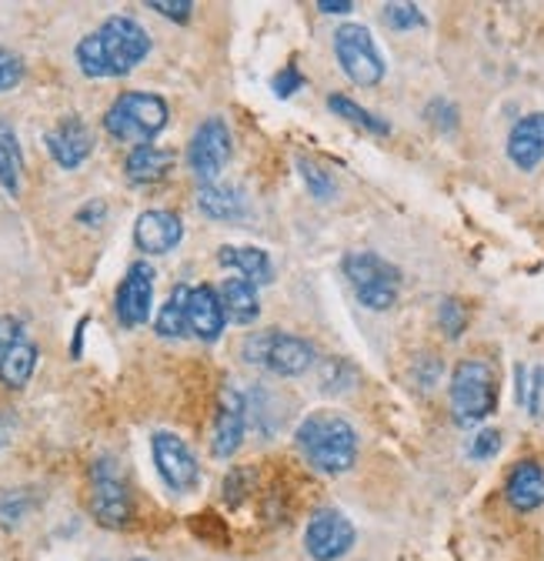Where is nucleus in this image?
Here are the masks:
<instances>
[{
  "label": "nucleus",
  "mask_w": 544,
  "mask_h": 561,
  "mask_svg": "<svg viewBox=\"0 0 544 561\" xmlns=\"http://www.w3.org/2000/svg\"><path fill=\"white\" fill-rule=\"evenodd\" d=\"M134 561H148V558H134Z\"/></svg>",
  "instance_id": "39"
},
{
  "label": "nucleus",
  "mask_w": 544,
  "mask_h": 561,
  "mask_svg": "<svg viewBox=\"0 0 544 561\" xmlns=\"http://www.w3.org/2000/svg\"><path fill=\"white\" fill-rule=\"evenodd\" d=\"M34 508V499L31 491H0V525L11 528V525H21L24 515Z\"/></svg>",
  "instance_id": "27"
},
{
  "label": "nucleus",
  "mask_w": 544,
  "mask_h": 561,
  "mask_svg": "<svg viewBox=\"0 0 544 561\" xmlns=\"http://www.w3.org/2000/svg\"><path fill=\"white\" fill-rule=\"evenodd\" d=\"M177 154L158 145H141V148H130V154L124 158V174L130 184H158L171 174Z\"/></svg>",
  "instance_id": "19"
},
{
  "label": "nucleus",
  "mask_w": 544,
  "mask_h": 561,
  "mask_svg": "<svg viewBox=\"0 0 544 561\" xmlns=\"http://www.w3.org/2000/svg\"><path fill=\"white\" fill-rule=\"evenodd\" d=\"M251 481H254V474H251V468H234L231 474H228V481H224V499L228 502H241L247 491H251Z\"/></svg>",
  "instance_id": "36"
},
{
  "label": "nucleus",
  "mask_w": 544,
  "mask_h": 561,
  "mask_svg": "<svg viewBox=\"0 0 544 561\" xmlns=\"http://www.w3.org/2000/svg\"><path fill=\"white\" fill-rule=\"evenodd\" d=\"M231 148H234L231 127L221 117L200 121V127L194 130L190 145H187V168L194 171L197 181L215 184L231 161Z\"/></svg>",
  "instance_id": "9"
},
{
  "label": "nucleus",
  "mask_w": 544,
  "mask_h": 561,
  "mask_svg": "<svg viewBox=\"0 0 544 561\" xmlns=\"http://www.w3.org/2000/svg\"><path fill=\"white\" fill-rule=\"evenodd\" d=\"M37 358H40V351L31 337L18 341L4 358H0V385L11 388V391H21L27 388V381L34 378L37 371Z\"/></svg>",
  "instance_id": "23"
},
{
  "label": "nucleus",
  "mask_w": 544,
  "mask_h": 561,
  "mask_svg": "<svg viewBox=\"0 0 544 561\" xmlns=\"http://www.w3.org/2000/svg\"><path fill=\"white\" fill-rule=\"evenodd\" d=\"M327 107H331L337 117H342V121H348V124H355V127H364V130H371V134H378V137L391 134V124H387V121H381L378 114L364 111L358 101H351V98H345V94H331V98H327Z\"/></svg>",
  "instance_id": "26"
},
{
  "label": "nucleus",
  "mask_w": 544,
  "mask_h": 561,
  "mask_svg": "<svg viewBox=\"0 0 544 561\" xmlns=\"http://www.w3.org/2000/svg\"><path fill=\"white\" fill-rule=\"evenodd\" d=\"M21 174H24V151H21L18 130L8 117H0V187L8 194H18Z\"/></svg>",
  "instance_id": "24"
},
{
  "label": "nucleus",
  "mask_w": 544,
  "mask_h": 561,
  "mask_svg": "<svg viewBox=\"0 0 544 561\" xmlns=\"http://www.w3.org/2000/svg\"><path fill=\"white\" fill-rule=\"evenodd\" d=\"M298 171H301V178H304V184L311 187V194H314V197H321V201H331V197H334L337 184H334V178H331L317 161L298 158Z\"/></svg>",
  "instance_id": "28"
},
{
  "label": "nucleus",
  "mask_w": 544,
  "mask_h": 561,
  "mask_svg": "<svg viewBox=\"0 0 544 561\" xmlns=\"http://www.w3.org/2000/svg\"><path fill=\"white\" fill-rule=\"evenodd\" d=\"M228 314L221 295L211 285H194L187 291V331L200 341H218L224 334Z\"/></svg>",
  "instance_id": "16"
},
{
  "label": "nucleus",
  "mask_w": 544,
  "mask_h": 561,
  "mask_svg": "<svg viewBox=\"0 0 544 561\" xmlns=\"http://www.w3.org/2000/svg\"><path fill=\"white\" fill-rule=\"evenodd\" d=\"M334 54L337 64L345 67V75L358 84V88H374L384 78V57L371 37L368 27L361 24H342L334 34Z\"/></svg>",
  "instance_id": "8"
},
{
  "label": "nucleus",
  "mask_w": 544,
  "mask_h": 561,
  "mask_svg": "<svg viewBox=\"0 0 544 561\" xmlns=\"http://www.w3.org/2000/svg\"><path fill=\"white\" fill-rule=\"evenodd\" d=\"M308 81H304V75L294 67V64H288L285 70H278L275 78H270V91H275L278 98H294L301 88H304Z\"/></svg>",
  "instance_id": "32"
},
{
  "label": "nucleus",
  "mask_w": 544,
  "mask_h": 561,
  "mask_svg": "<svg viewBox=\"0 0 544 561\" xmlns=\"http://www.w3.org/2000/svg\"><path fill=\"white\" fill-rule=\"evenodd\" d=\"M498 451H501V432H498V428L478 432V438H474L471 448H467V455H471V458H478V461H488V458H495Z\"/></svg>",
  "instance_id": "33"
},
{
  "label": "nucleus",
  "mask_w": 544,
  "mask_h": 561,
  "mask_svg": "<svg viewBox=\"0 0 544 561\" xmlns=\"http://www.w3.org/2000/svg\"><path fill=\"white\" fill-rule=\"evenodd\" d=\"M345 277L351 280V288L358 301L371 311H387L397 301L401 291V271L384 261L374 251H351L345 257Z\"/></svg>",
  "instance_id": "6"
},
{
  "label": "nucleus",
  "mask_w": 544,
  "mask_h": 561,
  "mask_svg": "<svg viewBox=\"0 0 544 561\" xmlns=\"http://www.w3.org/2000/svg\"><path fill=\"white\" fill-rule=\"evenodd\" d=\"M301 455L308 458L311 468L321 474H345L358 461V432L355 425L337 411H311L294 435Z\"/></svg>",
  "instance_id": "2"
},
{
  "label": "nucleus",
  "mask_w": 544,
  "mask_h": 561,
  "mask_svg": "<svg viewBox=\"0 0 544 561\" xmlns=\"http://www.w3.org/2000/svg\"><path fill=\"white\" fill-rule=\"evenodd\" d=\"M148 8L158 11V14L167 18V21H177V24H187L190 14H194V4H190V0H148Z\"/></svg>",
  "instance_id": "34"
},
{
  "label": "nucleus",
  "mask_w": 544,
  "mask_h": 561,
  "mask_svg": "<svg viewBox=\"0 0 544 561\" xmlns=\"http://www.w3.org/2000/svg\"><path fill=\"white\" fill-rule=\"evenodd\" d=\"M187 285H177L174 291H171V298L164 301V308L158 311V318H154V331L161 334V337H184V334H190L187 331Z\"/></svg>",
  "instance_id": "25"
},
{
  "label": "nucleus",
  "mask_w": 544,
  "mask_h": 561,
  "mask_svg": "<svg viewBox=\"0 0 544 561\" xmlns=\"http://www.w3.org/2000/svg\"><path fill=\"white\" fill-rule=\"evenodd\" d=\"M151 305H154V267L148 261H134L114 298L117 321L124 328H141L151 318Z\"/></svg>",
  "instance_id": "12"
},
{
  "label": "nucleus",
  "mask_w": 544,
  "mask_h": 561,
  "mask_svg": "<svg viewBox=\"0 0 544 561\" xmlns=\"http://www.w3.org/2000/svg\"><path fill=\"white\" fill-rule=\"evenodd\" d=\"M221 295V305H224V314L231 324H251L257 321L261 314V298H257V285L244 277H228L224 285L218 288Z\"/></svg>",
  "instance_id": "21"
},
{
  "label": "nucleus",
  "mask_w": 544,
  "mask_h": 561,
  "mask_svg": "<svg viewBox=\"0 0 544 561\" xmlns=\"http://www.w3.org/2000/svg\"><path fill=\"white\" fill-rule=\"evenodd\" d=\"M44 145H47V154L54 158L57 168L78 171L94 151V134L78 114H67L44 134Z\"/></svg>",
  "instance_id": "13"
},
{
  "label": "nucleus",
  "mask_w": 544,
  "mask_h": 561,
  "mask_svg": "<svg viewBox=\"0 0 544 561\" xmlns=\"http://www.w3.org/2000/svg\"><path fill=\"white\" fill-rule=\"evenodd\" d=\"M184 238V221L174 210H144V215L134 221V244L144 254H171Z\"/></svg>",
  "instance_id": "15"
},
{
  "label": "nucleus",
  "mask_w": 544,
  "mask_h": 561,
  "mask_svg": "<svg viewBox=\"0 0 544 561\" xmlns=\"http://www.w3.org/2000/svg\"><path fill=\"white\" fill-rule=\"evenodd\" d=\"M104 218H107L104 201H91V204H84V207L78 210V221H81V225H91V228H97Z\"/></svg>",
  "instance_id": "37"
},
{
  "label": "nucleus",
  "mask_w": 544,
  "mask_h": 561,
  "mask_svg": "<svg viewBox=\"0 0 544 561\" xmlns=\"http://www.w3.org/2000/svg\"><path fill=\"white\" fill-rule=\"evenodd\" d=\"M171 121V111H167V101L161 94H151V91H127L120 94L107 114H104V130L120 140V145H151V140L167 127Z\"/></svg>",
  "instance_id": "3"
},
{
  "label": "nucleus",
  "mask_w": 544,
  "mask_h": 561,
  "mask_svg": "<svg viewBox=\"0 0 544 561\" xmlns=\"http://www.w3.org/2000/svg\"><path fill=\"white\" fill-rule=\"evenodd\" d=\"M151 455H154V468H158L161 481L174 491V495H187V491L197 488L200 468L184 438H177L174 432H154Z\"/></svg>",
  "instance_id": "10"
},
{
  "label": "nucleus",
  "mask_w": 544,
  "mask_h": 561,
  "mask_svg": "<svg viewBox=\"0 0 544 561\" xmlns=\"http://www.w3.org/2000/svg\"><path fill=\"white\" fill-rule=\"evenodd\" d=\"M384 24L394 27V31H415V27H425V14L415 4H387L384 8Z\"/></svg>",
  "instance_id": "30"
},
{
  "label": "nucleus",
  "mask_w": 544,
  "mask_h": 561,
  "mask_svg": "<svg viewBox=\"0 0 544 561\" xmlns=\"http://www.w3.org/2000/svg\"><path fill=\"white\" fill-rule=\"evenodd\" d=\"M241 355L247 365H261L270 375H281V378H298V375L311 371V365H314V347L304 337L285 334V331L251 334L241 347Z\"/></svg>",
  "instance_id": "5"
},
{
  "label": "nucleus",
  "mask_w": 544,
  "mask_h": 561,
  "mask_svg": "<svg viewBox=\"0 0 544 561\" xmlns=\"http://www.w3.org/2000/svg\"><path fill=\"white\" fill-rule=\"evenodd\" d=\"M438 321H441L444 334H448L451 341H458V337L464 334V328H467V308H464L458 298H444V301H441V311H438Z\"/></svg>",
  "instance_id": "29"
},
{
  "label": "nucleus",
  "mask_w": 544,
  "mask_h": 561,
  "mask_svg": "<svg viewBox=\"0 0 544 561\" xmlns=\"http://www.w3.org/2000/svg\"><path fill=\"white\" fill-rule=\"evenodd\" d=\"M451 414L461 428L482 425L488 414H495L498 408V375L488 362L482 358H464L458 362L454 375H451Z\"/></svg>",
  "instance_id": "4"
},
{
  "label": "nucleus",
  "mask_w": 544,
  "mask_h": 561,
  "mask_svg": "<svg viewBox=\"0 0 544 561\" xmlns=\"http://www.w3.org/2000/svg\"><path fill=\"white\" fill-rule=\"evenodd\" d=\"M218 261L224 267H234L238 277L251 280V285H270V277H275V264H270V254L261 251V248H234V244H224L218 251Z\"/></svg>",
  "instance_id": "20"
},
{
  "label": "nucleus",
  "mask_w": 544,
  "mask_h": 561,
  "mask_svg": "<svg viewBox=\"0 0 544 561\" xmlns=\"http://www.w3.org/2000/svg\"><path fill=\"white\" fill-rule=\"evenodd\" d=\"M197 207L211 221H241L244 218V194L228 184H204L197 191Z\"/></svg>",
  "instance_id": "22"
},
{
  "label": "nucleus",
  "mask_w": 544,
  "mask_h": 561,
  "mask_svg": "<svg viewBox=\"0 0 544 561\" xmlns=\"http://www.w3.org/2000/svg\"><path fill=\"white\" fill-rule=\"evenodd\" d=\"M351 0H317V11L324 14H351Z\"/></svg>",
  "instance_id": "38"
},
{
  "label": "nucleus",
  "mask_w": 544,
  "mask_h": 561,
  "mask_svg": "<svg viewBox=\"0 0 544 561\" xmlns=\"http://www.w3.org/2000/svg\"><path fill=\"white\" fill-rule=\"evenodd\" d=\"M24 337H27V328H24L21 318H14V314H4V318H0V358H4L8 351H11L18 341H24Z\"/></svg>",
  "instance_id": "35"
},
{
  "label": "nucleus",
  "mask_w": 544,
  "mask_h": 561,
  "mask_svg": "<svg viewBox=\"0 0 544 561\" xmlns=\"http://www.w3.org/2000/svg\"><path fill=\"white\" fill-rule=\"evenodd\" d=\"M21 81H24V60L14 50L0 47V94L14 91Z\"/></svg>",
  "instance_id": "31"
},
{
  "label": "nucleus",
  "mask_w": 544,
  "mask_h": 561,
  "mask_svg": "<svg viewBox=\"0 0 544 561\" xmlns=\"http://www.w3.org/2000/svg\"><path fill=\"white\" fill-rule=\"evenodd\" d=\"M355 525L348 515L337 508H321L311 515L308 531H304V548L314 561H337L355 548Z\"/></svg>",
  "instance_id": "11"
},
{
  "label": "nucleus",
  "mask_w": 544,
  "mask_h": 561,
  "mask_svg": "<svg viewBox=\"0 0 544 561\" xmlns=\"http://www.w3.org/2000/svg\"><path fill=\"white\" fill-rule=\"evenodd\" d=\"M505 499L514 512H537L544 505V468L537 461H518L505 481Z\"/></svg>",
  "instance_id": "18"
},
{
  "label": "nucleus",
  "mask_w": 544,
  "mask_h": 561,
  "mask_svg": "<svg viewBox=\"0 0 544 561\" xmlns=\"http://www.w3.org/2000/svg\"><path fill=\"white\" fill-rule=\"evenodd\" d=\"M151 54V34L124 14L107 18L97 31L84 34L74 47L84 78H124Z\"/></svg>",
  "instance_id": "1"
},
{
  "label": "nucleus",
  "mask_w": 544,
  "mask_h": 561,
  "mask_svg": "<svg viewBox=\"0 0 544 561\" xmlns=\"http://www.w3.org/2000/svg\"><path fill=\"white\" fill-rule=\"evenodd\" d=\"M91 515L104 528H124L134 515L130 488L120 474V465L111 455H101L91 465Z\"/></svg>",
  "instance_id": "7"
},
{
  "label": "nucleus",
  "mask_w": 544,
  "mask_h": 561,
  "mask_svg": "<svg viewBox=\"0 0 544 561\" xmlns=\"http://www.w3.org/2000/svg\"><path fill=\"white\" fill-rule=\"evenodd\" d=\"M244 432H247V408H244V398H241V391L224 388V391H221V401H218V414H215L211 455L221 458V461H228V458L241 448Z\"/></svg>",
  "instance_id": "14"
},
{
  "label": "nucleus",
  "mask_w": 544,
  "mask_h": 561,
  "mask_svg": "<svg viewBox=\"0 0 544 561\" xmlns=\"http://www.w3.org/2000/svg\"><path fill=\"white\" fill-rule=\"evenodd\" d=\"M508 158L521 171H534L544 161V111L524 114L508 134Z\"/></svg>",
  "instance_id": "17"
}]
</instances>
